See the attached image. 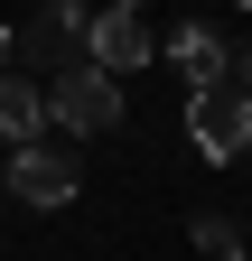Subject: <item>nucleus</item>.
Here are the masks:
<instances>
[{
  "label": "nucleus",
  "instance_id": "11",
  "mask_svg": "<svg viewBox=\"0 0 252 261\" xmlns=\"http://www.w3.org/2000/svg\"><path fill=\"white\" fill-rule=\"evenodd\" d=\"M234 10H252V0H234Z\"/></svg>",
  "mask_w": 252,
  "mask_h": 261
},
{
  "label": "nucleus",
  "instance_id": "2",
  "mask_svg": "<svg viewBox=\"0 0 252 261\" xmlns=\"http://www.w3.org/2000/svg\"><path fill=\"white\" fill-rule=\"evenodd\" d=\"M187 140H196V159H243L252 149V84L234 75H206V84H187Z\"/></svg>",
  "mask_w": 252,
  "mask_h": 261
},
{
  "label": "nucleus",
  "instance_id": "5",
  "mask_svg": "<svg viewBox=\"0 0 252 261\" xmlns=\"http://www.w3.org/2000/svg\"><path fill=\"white\" fill-rule=\"evenodd\" d=\"M84 56L103 65V75H131V65H149V28L131 0H112V10H93L84 19Z\"/></svg>",
  "mask_w": 252,
  "mask_h": 261
},
{
  "label": "nucleus",
  "instance_id": "1",
  "mask_svg": "<svg viewBox=\"0 0 252 261\" xmlns=\"http://www.w3.org/2000/svg\"><path fill=\"white\" fill-rule=\"evenodd\" d=\"M38 84H47V121L75 130V140H103V130L121 121V75H103L93 56L56 65V75H38Z\"/></svg>",
  "mask_w": 252,
  "mask_h": 261
},
{
  "label": "nucleus",
  "instance_id": "9",
  "mask_svg": "<svg viewBox=\"0 0 252 261\" xmlns=\"http://www.w3.org/2000/svg\"><path fill=\"white\" fill-rule=\"evenodd\" d=\"M234 84H252V47H243V65H234Z\"/></svg>",
  "mask_w": 252,
  "mask_h": 261
},
{
  "label": "nucleus",
  "instance_id": "12",
  "mask_svg": "<svg viewBox=\"0 0 252 261\" xmlns=\"http://www.w3.org/2000/svg\"><path fill=\"white\" fill-rule=\"evenodd\" d=\"M131 10H140V0H131Z\"/></svg>",
  "mask_w": 252,
  "mask_h": 261
},
{
  "label": "nucleus",
  "instance_id": "13",
  "mask_svg": "<svg viewBox=\"0 0 252 261\" xmlns=\"http://www.w3.org/2000/svg\"><path fill=\"white\" fill-rule=\"evenodd\" d=\"M243 233H252V224H243Z\"/></svg>",
  "mask_w": 252,
  "mask_h": 261
},
{
  "label": "nucleus",
  "instance_id": "6",
  "mask_svg": "<svg viewBox=\"0 0 252 261\" xmlns=\"http://www.w3.org/2000/svg\"><path fill=\"white\" fill-rule=\"evenodd\" d=\"M38 130H47V84L38 75H28V65H0V140H38Z\"/></svg>",
  "mask_w": 252,
  "mask_h": 261
},
{
  "label": "nucleus",
  "instance_id": "4",
  "mask_svg": "<svg viewBox=\"0 0 252 261\" xmlns=\"http://www.w3.org/2000/svg\"><path fill=\"white\" fill-rule=\"evenodd\" d=\"M75 187H84V168L47 140V130L10 149V196H19V205H75Z\"/></svg>",
  "mask_w": 252,
  "mask_h": 261
},
{
  "label": "nucleus",
  "instance_id": "10",
  "mask_svg": "<svg viewBox=\"0 0 252 261\" xmlns=\"http://www.w3.org/2000/svg\"><path fill=\"white\" fill-rule=\"evenodd\" d=\"M0 65H10V28H0Z\"/></svg>",
  "mask_w": 252,
  "mask_h": 261
},
{
  "label": "nucleus",
  "instance_id": "8",
  "mask_svg": "<svg viewBox=\"0 0 252 261\" xmlns=\"http://www.w3.org/2000/svg\"><path fill=\"white\" fill-rule=\"evenodd\" d=\"M187 233H196V252H206V261H243V252H252V233H243V224H224V215H196Z\"/></svg>",
  "mask_w": 252,
  "mask_h": 261
},
{
  "label": "nucleus",
  "instance_id": "3",
  "mask_svg": "<svg viewBox=\"0 0 252 261\" xmlns=\"http://www.w3.org/2000/svg\"><path fill=\"white\" fill-rule=\"evenodd\" d=\"M84 19H93V10H75V0H47V10H28V19L10 28V65H28V75H56V65H75V56H84Z\"/></svg>",
  "mask_w": 252,
  "mask_h": 261
},
{
  "label": "nucleus",
  "instance_id": "7",
  "mask_svg": "<svg viewBox=\"0 0 252 261\" xmlns=\"http://www.w3.org/2000/svg\"><path fill=\"white\" fill-rule=\"evenodd\" d=\"M168 56L187 65V84H206V75H234V47L215 38L206 19H187V28H168Z\"/></svg>",
  "mask_w": 252,
  "mask_h": 261
}]
</instances>
